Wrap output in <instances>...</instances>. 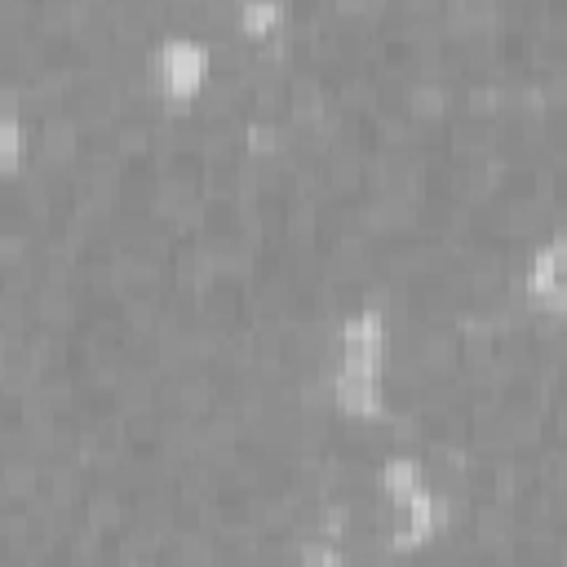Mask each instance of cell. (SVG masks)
Returning <instances> with one entry per match:
<instances>
[{
	"label": "cell",
	"instance_id": "6da1fadb",
	"mask_svg": "<svg viewBox=\"0 0 567 567\" xmlns=\"http://www.w3.org/2000/svg\"><path fill=\"white\" fill-rule=\"evenodd\" d=\"M160 72L173 93H191V89L204 81V72H208V49L187 41V36H173V41H164V49H160Z\"/></svg>",
	"mask_w": 567,
	"mask_h": 567
},
{
	"label": "cell",
	"instance_id": "7a4b0ae2",
	"mask_svg": "<svg viewBox=\"0 0 567 567\" xmlns=\"http://www.w3.org/2000/svg\"><path fill=\"white\" fill-rule=\"evenodd\" d=\"M386 487H390V492H399V496H412V492H417V466H412V461H390V466H386Z\"/></svg>",
	"mask_w": 567,
	"mask_h": 567
},
{
	"label": "cell",
	"instance_id": "3957f363",
	"mask_svg": "<svg viewBox=\"0 0 567 567\" xmlns=\"http://www.w3.org/2000/svg\"><path fill=\"white\" fill-rule=\"evenodd\" d=\"M280 18V5H244L240 9V23L244 27H266Z\"/></svg>",
	"mask_w": 567,
	"mask_h": 567
},
{
	"label": "cell",
	"instance_id": "277c9868",
	"mask_svg": "<svg viewBox=\"0 0 567 567\" xmlns=\"http://www.w3.org/2000/svg\"><path fill=\"white\" fill-rule=\"evenodd\" d=\"M302 567H341V559L324 550V545H306V554H302Z\"/></svg>",
	"mask_w": 567,
	"mask_h": 567
}]
</instances>
